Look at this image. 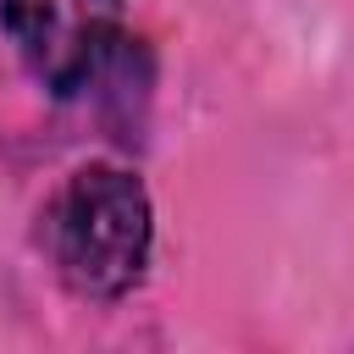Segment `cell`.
<instances>
[{
    "label": "cell",
    "mask_w": 354,
    "mask_h": 354,
    "mask_svg": "<svg viewBox=\"0 0 354 354\" xmlns=\"http://www.w3.org/2000/svg\"><path fill=\"white\" fill-rule=\"evenodd\" d=\"M155 210L149 188L111 160L77 166L44 205V249L77 299H127L149 271Z\"/></svg>",
    "instance_id": "cell-1"
},
{
    "label": "cell",
    "mask_w": 354,
    "mask_h": 354,
    "mask_svg": "<svg viewBox=\"0 0 354 354\" xmlns=\"http://www.w3.org/2000/svg\"><path fill=\"white\" fill-rule=\"evenodd\" d=\"M0 28L33 83L72 100L105 72L122 39V0H0Z\"/></svg>",
    "instance_id": "cell-2"
}]
</instances>
